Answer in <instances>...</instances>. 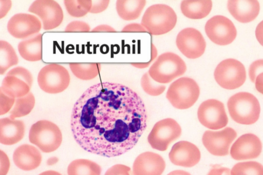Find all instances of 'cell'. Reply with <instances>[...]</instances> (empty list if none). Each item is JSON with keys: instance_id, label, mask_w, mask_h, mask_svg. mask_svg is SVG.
Returning a JSON list of instances; mask_svg holds the SVG:
<instances>
[{"instance_id": "obj_9", "label": "cell", "mask_w": 263, "mask_h": 175, "mask_svg": "<svg viewBox=\"0 0 263 175\" xmlns=\"http://www.w3.org/2000/svg\"><path fill=\"white\" fill-rule=\"evenodd\" d=\"M181 134V128L174 119L166 118L157 122L147 137L151 146L156 150L163 151L169 145L178 139Z\"/></svg>"}, {"instance_id": "obj_15", "label": "cell", "mask_w": 263, "mask_h": 175, "mask_svg": "<svg viewBox=\"0 0 263 175\" xmlns=\"http://www.w3.org/2000/svg\"><path fill=\"white\" fill-rule=\"evenodd\" d=\"M7 30L16 38L25 39L37 34L41 29L42 24L35 16L27 13L14 14L9 20Z\"/></svg>"}, {"instance_id": "obj_18", "label": "cell", "mask_w": 263, "mask_h": 175, "mask_svg": "<svg viewBox=\"0 0 263 175\" xmlns=\"http://www.w3.org/2000/svg\"><path fill=\"white\" fill-rule=\"evenodd\" d=\"M165 168V161L160 154L146 151L135 160L132 175H161Z\"/></svg>"}, {"instance_id": "obj_16", "label": "cell", "mask_w": 263, "mask_h": 175, "mask_svg": "<svg viewBox=\"0 0 263 175\" xmlns=\"http://www.w3.org/2000/svg\"><path fill=\"white\" fill-rule=\"evenodd\" d=\"M262 150V143L254 134L248 133L240 136L231 147V157L237 161L257 158Z\"/></svg>"}, {"instance_id": "obj_30", "label": "cell", "mask_w": 263, "mask_h": 175, "mask_svg": "<svg viewBox=\"0 0 263 175\" xmlns=\"http://www.w3.org/2000/svg\"><path fill=\"white\" fill-rule=\"evenodd\" d=\"M64 3L69 14L75 17L85 15L89 12L92 6L90 0H65Z\"/></svg>"}, {"instance_id": "obj_36", "label": "cell", "mask_w": 263, "mask_h": 175, "mask_svg": "<svg viewBox=\"0 0 263 175\" xmlns=\"http://www.w3.org/2000/svg\"><path fill=\"white\" fill-rule=\"evenodd\" d=\"M263 72V59L254 61L249 68V75L252 82H255L257 76Z\"/></svg>"}, {"instance_id": "obj_45", "label": "cell", "mask_w": 263, "mask_h": 175, "mask_svg": "<svg viewBox=\"0 0 263 175\" xmlns=\"http://www.w3.org/2000/svg\"><path fill=\"white\" fill-rule=\"evenodd\" d=\"M91 32H115L116 31L112 27L108 25H100L93 28Z\"/></svg>"}, {"instance_id": "obj_49", "label": "cell", "mask_w": 263, "mask_h": 175, "mask_svg": "<svg viewBox=\"0 0 263 175\" xmlns=\"http://www.w3.org/2000/svg\"><path fill=\"white\" fill-rule=\"evenodd\" d=\"M58 161V159L57 157H51L48 159L47 164L48 165H53L57 163Z\"/></svg>"}, {"instance_id": "obj_25", "label": "cell", "mask_w": 263, "mask_h": 175, "mask_svg": "<svg viewBox=\"0 0 263 175\" xmlns=\"http://www.w3.org/2000/svg\"><path fill=\"white\" fill-rule=\"evenodd\" d=\"M30 89L29 86L24 81L9 75L4 78L0 88L5 94L15 99L25 96L30 92Z\"/></svg>"}, {"instance_id": "obj_42", "label": "cell", "mask_w": 263, "mask_h": 175, "mask_svg": "<svg viewBox=\"0 0 263 175\" xmlns=\"http://www.w3.org/2000/svg\"><path fill=\"white\" fill-rule=\"evenodd\" d=\"M122 32H146V29L141 24L131 23L124 26L122 29Z\"/></svg>"}, {"instance_id": "obj_17", "label": "cell", "mask_w": 263, "mask_h": 175, "mask_svg": "<svg viewBox=\"0 0 263 175\" xmlns=\"http://www.w3.org/2000/svg\"><path fill=\"white\" fill-rule=\"evenodd\" d=\"M168 157L175 165L190 168L199 163L201 153L195 144L186 141H181L173 146Z\"/></svg>"}, {"instance_id": "obj_34", "label": "cell", "mask_w": 263, "mask_h": 175, "mask_svg": "<svg viewBox=\"0 0 263 175\" xmlns=\"http://www.w3.org/2000/svg\"><path fill=\"white\" fill-rule=\"evenodd\" d=\"M15 99L10 97L0 90V115L9 112L14 106Z\"/></svg>"}, {"instance_id": "obj_32", "label": "cell", "mask_w": 263, "mask_h": 175, "mask_svg": "<svg viewBox=\"0 0 263 175\" xmlns=\"http://www.w3.org/2000/svg\"><path fill=\"white\" fill-rule=\"evenodd\" d=\"M141 85L143 90L152 96H158L162 94L165 89V86L160 84L153 80L148 72L145 73L141 79Z\"/></svg>"}, {"instance_id": "obj_29", "label": "cell", "mask_w": 263, "mask_h": 175, "mask_svg": "<svg viewBox=\"0 0 263 175\" xmlns=\"http://www.w3.org/2000/svg\"><path fill=\"white\" fill-rule=\"evenodd\" d=\"M35 105V98L31 92L25 96L15 99L12 109L10 111L9 118L14 120L28 114Z\"/></svg>"}, {"instance_id": "obj_13", "label": "cell", "mask_w": 263, "mask_h": 175, "mask_svg": "<svg viewBox=\"0 0 263 175\" xmlns=\"http://www.w3.org/2000/svg\"><path fill=\"white\" fill-rule=\"evenodd\" d=\"M236 137V131L228 127L217 131L206 130L202 135V141L211 154L222 157L229 154L230 145Z\"/></svg>"}, {"instance_id": "obj_1", "label": "cell", "mask_w": 263, "mask_h": 175, "mask_svg": "<svg viewBox=\"0 0 263 175\" xmlns=\"http://www.w3.org/2000/svg\"><path fill=\"white\" fill-rule=\"evenodd\" d=\"M144 104L129 87L101 82L88 88L74 104L71 128L84 150L106 157L132 149L147 126Z\"/></svg>"}, {"instance_id": "obj_46", "label": "cell", "mask_w": 263, "mask_h": 175, "mask_svg": "<svg viewBox=\"0 0 263 175\" xmlns=\"http://www.w3.org/2000/svg\"><path fill=\"white\" fill-rule=\"evenodd\" d=\"M255 85L256 90L263 94V72L259 74L257 76Z\"/></svg>"}, {"instance_id": "obj_33", "label": "cell", "mask_w": 263, "mask_h": 175, "mask_svg": "<svg viewBox=\"0 0 263 175\" xmlns=\"http://www.w3.org/2000/svg\"><path fill=\"white\" fill-rule=\"evenodd\" d=\"M6 75L15 76L26 83L31 88L33 77L30 72L24 67L18 66L9 70Z\"/></svg>"}, {"instance_id": "obj_35", "label": "cell", "mask_w": 263, "mask_h": 175, "mask_svg": "<svg viewBox=\"0 0 263 175\" xmlns=\"http://www.w3.org/2000/svg\"><path fill=\"white\" fill-rule=\"evenodd\" d=\"M90 30L89 25L86 22L81 21H74L67 25L65 31L67 32H86L90 31Z\"/></svg>"}, {"instance_id": "obj_20", "label": "cell", "mask_w": 263, "mask_h": 175, "mask_svg": "<svg viewBox=\"0 0 263 175\" xmlns=\"http://www.w3.org/2000/svg\"><path fill=\"white\" fill-rule=\"evenodd\" d=\"M13 160L18 168L23 170L30 171L39 166L42 161V155L34 146L23 144L14 150Z\"/></svg>"}, {"instance_id": "obj_47", "label": "cell", "mask_w": 263, "mask_h": 175, "mask_svg": "<svg viewBox=\"0 0 263 175\" xmlns=\"http://www.w3.org/2000/svg\"><path fill=\"white\" fill-rule=\"evenodd\" d=\"M167 175H191V174L183 170H175L170 172Z\"/></svg>"}, {"instance_id": "obj_22", "label": "cell", "mask_w": 263, "mask_h": 175, "mask_svg": "<svg viewBox=\"0 0 263 175\" xmlns=\"http://www.w3.org/2000/svg\"><path fill=\"white\" fill-rule=\"evenodd\" d=\"M42 37L38 33L30 38L19 43L18 51L20 55L25 60L35 62L42 59Z\"/></svg>"}, {"instance_id": "obj_39", "label": "cell", "mask_w": 263, "mask_h": 175, "mask_svg": "<svg viewBox=\"0 0 263 175\" xmlns=\"http://www.w3.org/2000/svg\"><path fill=\"white\" fill-rule=\"evenodd\" d=\"M157 55V50L155 46L151 43V60L146 63H131L130 64L138 68H145L148 67Z\"/></svg>"}, {"instance_id": "obj_44", "label": "cell", "mask_w": 263, "mask_h": 175, "mask_svg": "<svg viewBox=\"0 0 263 175\" xmlns=\"http://www.w3.org/2000/svg\"><path fill=\"white\" fill-rule=\"evenodd\" d=\"M255 36L258 42L263 46V20L257 25L256 28Z\"/></svg>"}, {"instance_id": "obj_10", "label": "cell", "mask_w": 263, "mask_h": 175, "mask_svg": "<svg viewBox=\"0 0 263 175\" xmlns=\"http://www.w3.org/2000/svg\"><path fill=\"white\" fill-rule=\"evenodd\" d=\"M205 32L214 43L224 46L232 43L237 35L233 23L228 17L217 15L209 19L205 25Z\"/></svg>"}, {"instance_id": "obj_28", "label": "cell", "mask_w": 263, "mask_h": 175, "mask_svg": "<svg viewBox=\"0 0 263 175\" xmlns=\"http://www.w3.org/2000/svg\"><path fill=\"white\" fill-rule=\"evenodd\" d=\"M18 62L17 54L11 45L7 41H0V74H4L11 66Z\"/></svg>"}, {"instance_id": "obj_23", "label": "cell", "mask_w": 263, "mask_h": 175, "mask_svg": "<svg viewBox=\"0 0 263 175\" xmlns=\"http://www.w3.org/2000/svg\"><path fill=\"white\" fill-rule=\"evenodd\" d=\"M212 8L211 0H184L180 4L182 14L191 19H201L206 17Z\"/></svg>"}, {"instance_id": "obj_21", "label": "cell", "mask_w": 263, "mask_h": 175, "mask_svg": "<svg viewBox=\"0 0 263 175\" xmlns=\"http://www.w3.org/2000/svg\"><path fill=\"white\" fill-rule=\"evenodd\" d=\"M25 124L22 121L9 118L0 119V142L6 145L20 141L25 134Z\"/></svg>"}, {"instance_id": "obj_2", "label": "cell", "mask_w": 263, "mask_h": 175, "mask_svg": "<svg viewBox=\"0 0 263 175\" xmlns=\"http://www.w3.org/2000/svg\"><path fill=\"white\" fill-rule=\"evenodd\" d=\"M227 107L230 116L237 123L251 125L259 118V101L251 93L240 92L233 95L228 101Z\"/></svg>"}, {"instance_id": "obj_19", "label": "cell", "mask_w": 263, "mask_h": 175, "mask_svg": "<svg viewBox=\"0 0 263 175\" xmlns=\"http://www.w3.org/2000/svg\"><path fill=\"white\" fill-rule=\"evenodd\" d=\"M227 8L233 17L242 23L255 20L260 11V5L256 0L228 1Z\"/></svg>"}, {"instance_id": "obj_6", "label": "cell", "mask_w": 263, "mask_h": 175, "mask_svg": "<svg viewBox=\"0 0 263 175\" xmlns=\"http://www.w3.org/2000/svg\"><path fill=\"white\" fill-rule=\"evenodd\" d=\"M199 95L200 88L196 82L189 77H182L170 85L166 97L174 107L186 109L196 102Z\"/></svg>"}, {"instance_id": "obj_8", "label": "cell", "mask_w": 263, "mask_h": 175, "mask_svg": "<svg viewBox=\"0 0 263 175\" xmlns=\"http://www.w3.org/2000/svg\"><path fill=\"white\" fill-rule=\"evenodd\" d=\"M70 75L63 66L52 63L43 67L37 75V83L44 92L51 94L62 92L69 86Z\"/></svg>"}, {"instance_id": "obj_38", "label": "cell", "mask_w": 263, "mask_h": 175, "mask_svg": "<svg viewBox=\"0 0 263 175\" xmlns=\"http://www.w3.org/2000/svg\"><path fill=\"white\" fill-rule=\"evenodd\" d=\"M109 4L108 0L92 1V6L89 12L98 13L107 9Z\"/></svg>"}, {"instance_id": "obj_43", "label": "cell", "mask_w": 263, "mask_h": 175, "mask_svg": "<svg viewBox=\"0 0 263 175\" xmlns=\"http://www.w3.org/2000/svg\"><path fill=\"white\" fill-rule=\"evenodd\" d=\"M12 3L9 0H0V18L5 16L10 10Z\"/></svg>"}, {"instance_id": "obj_40", "label": "cell", "mask_w": 263, "mask_h": 175, "mask_svg": "<svg viewBox=\"0 0 263 175\" xmlns=\"http://www.w3.org/2000/svg\"><path fill=\"white\" fill-rule=\"evenodd\" d=\"M0 175H6L10 167V162L7 154L1 150Z\"/></svg>"}, {"instance_id": "obj_3", "label": "cell", "mask_w": 263, "mask_h": 175, "mask_svg": "<svg viewBox=\"0 0 263 175\" xmlns=\"http://www.w3.org/2000/svg\"><path fill=\"white\" fill-rule=\"evenodd\" d=\"M175 11L165 4H155L147 8L141 24L151 35H159L172 30L177 23Z\"/></svg>"}, {"instance_id": "obj_48", "label": "cell", "mask_w": 263, "mask_h": 175, "mask_svg": "<svg viewBox=\"0 0 263 175\" xmlns=\"http://www.w3.org/2000/svg\"><path fill=\"white\" fill-rule=\"evenodd\" d=\"M39 175H62L59 172L53 170H47L44 171Z\"/></svg>"}, {"instance_id": "obj_14", "label": "cell", "mask_w": 263, "mask_h": 175, "mask_svg": "<svg viewBox=\"0 0 263 175\" xmlns=\"http://www.w3.org/2000/svg\"><path fill=\"white\" fill-rule=\"evenodd\" d=\"M28 11L40 17L45 30L58 27L64 18L61 6L53 0L35 1L30 6Z\"/></svg>"}, {"instance_id": "obj_31", "label": "cell", "mask_w": 263, "mask_h": 175, "mask_svg": "<svg viewBox=\"0 0 263 175\" xmlns=\"http://www.w3.org/2000/svg\"><path fill=\"white\" fill-rule=\"evenodd\" d=\"M231 175H263V165L256 161L239 162L232 167Z\"/></svg>"}, {"instance_id": "obj_24", "label": "cell", "mask_w": 263, "mask_h": 175, "mask_svg": "<svg viewBox=\"0 0 263 175\" xmlns=\"http://www.w3.org/2000/svg\"><path fill=\"white\" fill-rule=\"evenodd\" d=\"M146 5L145 0H118L116 10L124 20L131 21L138 18Z\"/></svg>"}, {"instance_id": "obj_41", "label": "cell", "mask_w": 263, "mask_h": 175, "mask_svg": "<svg viewBox=\"0 0 263 175\" xmlns=\"http://www.w3.org/2000/svg\"><path fill=\"white\" fill-rule=\"evenodd\" d=\"M206 175H231V170L227 167L215 165L212 166Z\"/></svg>"}, {"instance_id": "obj_37", "label": "cell", "mask_w": 263, "mask_h": 175, "mask_svg": "<svg viewBox=\"0 0 263 175\" xmlns=\"http://www.w3.org/2000/svg\"><path fill=\"white\" fill-rule=\"evenodd\" d=\"M104 175H132V172L129 167L118 164L108 169Z\"/></svg>"}, {"instance_id": "obj_27", "label": "cell", "mask_w": 263, "mask_h": 175, "mask_svg": "<svg viewBox=\"0 0 263 175\" xmlns=\"http://www.w3.org/2000/svg\"><path fill=\"white\" fill-rule=\"evenodd\" d=\"M69 67L72 73L78 79L90 80L96 77L99 73L101 66L100 63H70Z\"/></svg>"}, {"instance_id": "obj_4", "label": "cell", "mask_w": 263, "mask_h": 175, "mask_svg": "<svg viewBox=\"0 0 263 175\" xmlns=\"http://www.w3.org/2000/svg\"><path fill=\"white\" fill-rule=\"evenodd\" d=\"M186 70V64L179 55L167 52L158 56L150 67L148 73L156 82L166 84L183 75Z\"/></svg>"}, {"instance_id": "obj_26", "label": "cell", "mask_w": 263, "mask_h": 175, "mask_svg": "<svg viewBox=\"0 0 263 175\" xmlns=\"http://www.w3.org/2000/svg\"><path fill=\"white\" fill-rule=\"evenodd\" d=\"M101 168L96 163L87 159H77L67 168L68 175H100Z\"/></svg>"}, {"instance_id": "obj_12", "label": "cell", "mask_w": 263, "mask_h": 175, "mask_svg": "<svg viewBox=\"0 0 263 175\" xmlns=\"http://www.w3.org/2000/svg\"><path fill=\"white\" fill-rule=\"evenodd\" d=\"M176 43L180 51L191 59L201 56L206 48V42L202 34L192 27L180 31L177 36Z\"/></svg>"}, {"instance_id": "obj_5", "label": "cell", "mask_w": 263, "mask_h": 175, "mask_svg": "<svg viewBox=\"0 0 263 175\" xmlns=\"http://www.w3.org/2000/svg\"><path fill=\"white\" fill-rule=\"evenodd\" d=\"M30 143L42 151L49 153L57 150L62 141V132L54 123L47 120H40L31 127L29 133Z\"/></svg>"}, {"instance_id": "obj_11", "label": "cell", "mask_w": 263, "mask_h": 175, "mask_svg": "<svg viewBox=\"0 0 263 175\" xmlns=\"http://www.w3.org/2000/svg\"><path fill=\"white\" fill-rule=\"evenodd\" d=\"M197 116L203 126L212 130L222 128L228 123L223 104L216 99L203 101L198 107Z\"/></svg>"}, {"instance_id": "obj_7", "label": "cell", "mask_w": 263, "mask_h": 175, "mask_svg": "<svg viewBox=\"0 0 263 175\" xmlns=\"http://www.w3.org/2000/svg\"><path fill=\"white\" fill-rule=\"evenodd\" d=\"M214 76L220 87L233 90L244 84L246 80V71L240 61L234 59H227L222 61L216 66Z\"/></svg>"}]
</instances>
